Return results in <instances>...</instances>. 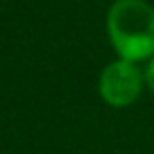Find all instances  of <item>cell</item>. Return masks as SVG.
<instances>
[{
    "label": "cell",
    "mask_w": 154,
    "mask_h": 154,
    "mask_svg": "<svg viewBox=\"0 0 154 154\" xmlns=\"http://www.w3.org/2000/svg\"><path fill=\"white\" fill-rule=\"evenodd\" d=\"M146 85L150 87V91L154 93V57L150 59V63H148V68H146Z\"/></svg>",
    "instance_id": "cell-3"
},
{
    "label": "cell",
    "mask_w": 154,
    "mask_h": 154,
    "mask_svg": "<svg viewBox=\"0 0 154 154\" xmlns=\"http://www.w3.org/2000/svg\"><path fill=\"white\" fill-rule=\"evenodd\" d=\"M146 76L141 70L127 59L108 63L99 74V95L112 108H127L141 95Z\"/></svg>",
    "instance_id": "cell-2"
},
{
    "label": "cell",
    "mask_w": 154,
    "mask_h": 154,
    "mask_svg": "<svg viewBox=\"0 0 154 154\" xmlns=\"http://www.w3.org/2000/svg\"><path fill=\"white\" fill-rule=\"evenodd\" d=\"M108 38L120 59L146 61L154 57V7L146 0H116L106 17Z\"/></svg>",
    "instance_id": "cell-1"
}]
</instances>
